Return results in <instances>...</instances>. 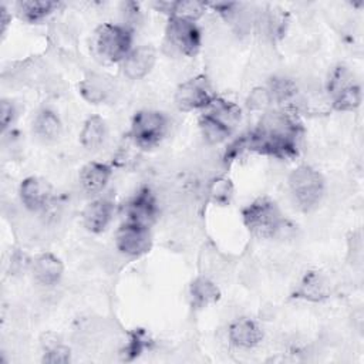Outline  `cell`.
I'll list each match as a JSON object with an SVG mask.
<instances>
[{"label":"cell","instance_id":"277c9868","mask_svg":"<svg viewBox=\"0 0 364 364\" xmlns=\"http://www.w3.org/2000/svg\"><path fill=\"white\" fill-rule=\"evenodd\" d=\"M132 48V30L125 24L105 23L94 33L95 54L107 63H121Z\"/></svg>","mask_w":364,"mask_h":364},{"label":"cell","instance_id":"5b68a950","mask_svg":"<svg viewBox=\"0 0 364 364\" xmlns=\"http://www.w3.org/2000/svg\"><path fill=\"white\" fill-rule=\"evenodd\" d=\"M168 128L169 121L164 112L141 109L132 117L128 138L138 149H151L165 138Z\"/></svg>","mask_w":364,"mask_h":364},{"label":"cell","instance_id":"d4e9b609","mask_svg":"<svg viewBox=\"0 0 364 364\" xmlns=\"http://www.w3.org/2000/svg\"><path fill=\"white\" fill-rule=\"evenodd\" d=\"M331 105L337 111H354L361 104V87L351 82L331 95Z\"/></svg>","mask_w":364,"mask_h":364},{"label":"cell","instance_id":"cb8c5ba5","mask_svg":"<svg viewBox=\"0 0 364 364\" xmlns=\"http://www.w3.org/2000/svg\"><path fill=\"white\" fill-rule=\"evenodd\" d=\"M199 129L203 139L212 145L223 142L232 134L228 127L206 112H203L199 118Z\"/></svg>","mask_w":364,"mask_h":364},{"label":"cell","instance_id":"4fadbf2b","mask_svg":"<svg viewBox=\"0 0 364 364\" xmlns=\"http://www.w3.org/2000/svg\"><path fill=\"white\" fill-rule=\"evenodd\" d=\"M228 338L235 347L249 350L256 347L262 341L263 331L255 320L240 317L229 324Z\"/></svg>","mask_w":364,"mask_h":364},{"label":"cell","instance_id":"f1b7e54d","mask_svg":"<svg viewBox=\"0 0 364 364\" xmlns=\"http://www.w3.org/2000/svg\"><path fill=\"white\" fill-rule=\"evenodd\" d=\"M272 104H273V100H272V95H270L267 87H256V88H253L249 92L247 98H246V105L252 111H262V112H264V111L270 109Z\"/></svg>","mask_w":364,"mask_h":364},{"label":"cell","instance_id":"484cf974","mask_svg":"<svg viewBox=\"0 0 364 364\" xmlns=\"http://www.w3.org/2000/svg\"><path fill=\"white\" fill-rule=\"evenodd\" d=\"M208 198L216 205H228L233 198V183L226 176L213 178L206 188Z\"/></svg>","mask_w":364,"mask_h":364},{"label":"cell","instance_id":"1f68e13d","mask_svg":"<svg viewBox=\"0 0 364 364\" xmlns=\"http://www.w3.org/2000/svg\"><path fill=\"white\" fill-rule=\"evenodd\" d=\"M0 11H1V18H0V23H1V34H4L6 30H7V27H9V23L11 21V16L9 14V11H7V9H6L4 6H1Z\"/></svg>","mask_w":364,"mask_h":364},{"label":"cell","instance_id":"8fae6325","mask_svg":"<svg viewBox=\"0 0 364 364\" xmlns=\"http://www.w3.org/2000/svg\"><path fill=\"white\" fill-rule=\"evenodd\" d=\"M156 200L154 193L148 188H142L127 205V219L134 223H139L151 228L156 218Z\"/></svg>","mask_w":364,"mask_h":364},{"label":"cell","instance_id":"7c38bea8","mask_svg":"<svg viewBox=\"0 0 364 364\" xmlns=\"http://www.w3.org/2000/svg\"><path fill=\"white\" fill-rule=\"evenodd\" d=\"M31 273L38 284L51 287L60 283L64 273V264L60 257L46 252L34 257L31 262Z\"/></svg>","mask_w":364,"mask_h":364},{"label":"cell","instance_id":"9c48e42d","mask_svg":"<svg viewBox=\"0 0 364 364\" xmlns=\"http://www.w3.org/2000/svg\"><path fill=\"white\" fill-rule=\"evenodd\" d=\"M18 196L26 209L31 212L44 210L53 200V186L38 176H28L18 186Z\"/></svg>","mask_w":364,"mask_h":364},{"label":"cell","instance_id":"8992f818","mask_svg":"<svg viewBox=\"0 0 364 364\" xmlns=\"http://www.w3.org/2000/svg\"><path fill=\"white\" fill-rule=\"evenodd\" d=\"M165 41L166 46H169L173 51L186 57H193L200 48L202 36L195 21L168 17L165 27Z\"/></svg>","mask_w":364,"mask_h":364},{"label":"cell","instance_id":"603a6c76","mask_svg":"<svg viewBox=\"0 0 364 364\" xmlns=\"http://www.w3.org/2000/svg\"><path fill=\"white\" fill-rule=\"evenodd\" d=\"M109 91V82L98 74H88L80 82V94L90 104H100L105 101Z\"/></svg>","mask_w":364,"mask_h":364},{"label":"cell","instance_id":"7402d4cb","mask_svg":"<svg viewBox=\"0 0 364 364\" xmlns=\"http://www.w3.org/2000/svg\"><path fill=\"white\" fill-rule=\"evenodd\" d=\"M57 1L51 0H23L16 3L17 14L28 23H38L58 9Z\"/></svg>","mask_w":364,"mask_h":364},{"label":"cell","instance_id":"ac0fdd59","mask_svg":"<svg viewBox=\"0 0 364 364\" xmlns=\"http://www.w3.org/2000/svg\"><path fill=\"white\" fill-rule=\"evenodd\" d=\"M220 299V290L206 276H198L192 280L189 284V300L192 307L195 309H203L213 303H216Z\"/></svg>","mask_w":364,"mask_h":364},{"label":"cell","instance_id":"4316f807","mask_svg":"<svg viewBox=\"0 0 364 364\" xmlns=\"http://www.w3.org/2000/svg\"><path fill=\"white\" fill-rule=\"evenodd\" d=\"M50 336H46L47 341H41L44 353H43V361L48 364H65L71 360V351L68 347H65L63 343L58 341V338L53 334V338H48Z\"/></svg>","mask_w":364,"mask_h":364},{"label":"cell","instance_id":"9a60e30c","mask_svg":"<svg viewBox=\"0 0 364 364\" xmlns=\"http://www.w3.org/2000/svg\"><path fill=\"white\" fill-rule=\"evenodd\" d=\"M330 293H331V289L327 279L320 272L310 270L301 277L300 283L293 291V297L306 300V301L318 303L328 299Z\"/></svg>","mask_w":364,"mask_h":364},{"label":"cell","instance_id":"7a4b0ae2","mask_svg":"<svg viewBox=\"0 0 364 364\" xmlns=\"http://www.w3.org/2000/svg\"><path fill=\"white\" fill-rule=\"evenodd\" d=\"M242 219L246 229L259 239L274 237L286 225V219L274 200L262 196L242 209Z\"/></svg>","mask_w":364,"mask_h":364},{"label":"cell","instance_id":"2e32d148","mask_svg":"<svg viewBox=\"0 0 364 364\" xmlns=\"http://www.w3.org/2000/svg\"><path fill=\"white\" fill-rule=\"evenodd\" d=\"M112 176V168L107 164L91 161L80 171V183L88 193H100L104 191Z\"/></svg>","mask_w":364,"mask_h":364},{"label":"cell","instance_id":"5bb4252c","mask_svg":"<svg viewBox=\"0 0 364 364\" xmlns=\"http://www.w3.org/2000/svg\"><path fill=\"white\" fill-rule=\"evenodd\" d=\"M114 216V203L108 198L91 200L82 212V223L91 233H101L111 223Z\"/></svg>","mask_w":364,"mask_h":364},{"label":"cell","instance_id":"6da1fadb","mask_svg":"<svg viewBox=\"0 0 364 364\" xmlns=\"http://www.w3.org/2000/svg\"><path fill=\"white\" fill-rule=\"evenodd\" d=\"M301 127L293 114L284 109H267L257 127L246 136V148L276 158H291L297 154Z\"/></svg>","mask_w":364,"mask_h":364},{"label":"cell","instance_id":"83f0119b","mask_svg":"<svg viewBox=\"0 0 364 364\" xmlns=\"http://www.w3.org/2000/svg\"><path fill=\"white\" fill-rule=\"evenodd\" d=\"M267 90L273 102H286L291 100L297 92L296 84L284 77H273L267 85Z\"/></svg>","mask_w":364,"mask_h":364},{"label":"cell","instance_id":"52a82bcc","mask_svg":"<svg viewBox=\"0 0 364 364\" xmlns=\"http://www.w3.org/2000/svg\"><path fill=\"white\" fill-rule=\"evenodd\" d=\"M216 98L206 75H195L178 85L175 91V105L181 111L205 109Z\"/></svg>","mask_w":364,"mask_h":364},{"label":"cell","instance_id":"f546056e","mask_svg":"<svg viewBox=\"0 0 364 364\" xmlns=\"http://www.w3.org/2000/svg\"><path fill=\"white\" fill-rule=\"evenodd\" d=\"M146 341L148 340H146V334H145L144 330L138 328V330L132 331L125 348L122 350L124 360L129 361V360H134L135 357H138L144 351V348L146 346Z\"/></svg>","mask_w":364,"mask_h":364},{"label":"cell","instance_id":"4dcf8cb0","mask_svg":"<svg viewBox=\"0 0 364 364\" xmlns=\"http://www.w3.org/2000/svg\"><path fill=\"white\" fill-rule=\"evenodd\" d=\"M16 118V107L10 100H1L0 104V125L6 131Z\"/></svg>","mask_w":364,"mask_h":364},{"label":"cell","instance_id":"ba28073f","mask_svg":"<svg viewBox=\"0 0 364 364\" xmlns=\"http://www.w3.org/2000/svg\"><path fill=\"white\" fill-rule=\"evenodd\" d=\"M152 236L148 226L125 220L115 233V247L128 257H139L149 252Z\"/></svg>","mask_w":364,"mask_h":364},{"label":"cell","instance_id":"44dd1931","mask_svg":"<svg viewBox=\"0 0 364 364\" xmlns=\"http://www.w3.org/2000/svg\"><path fill=\"white\" fill-rule=\"evenodd\" d=\"M206 114L216 118L219 122H222L225 127H228L230 131L236 128V125L240 122L242 118V109L235 102H230L228 100L216 97L208 108H205Z\"/></svg>","mask_w":364,"mask_h":364},{"label":"cell","instance_id":"3957f363","mask_svg":"<svg viewBox=\"0 0 364 364\" xmlns=\"http://www.w3.org/2000/svg\"><path fill=\"white\" fill-rule=\"evenodd\" d=\"M293 202L304 212L314 209L324 195V178L310 165H299L287 178Z\"/></svg>","mask_w":364,"mask_h":364},{"label":"cell","instance_id":"d6986e66","mask_svg":"<svg viewBox=\"0 0 364 364\" xmlns=\"http://www.w3.org/2000/svg\"><path fill=\"white\" fill-rule=\"evenodd\" d=\"M33 132L44 142H53L58 139L63 132V124L60 117L50 108L40 109L33 119Z\"/></svg>","mask_w":364,"mask_h":364},{"label":"cell","instance_id":"ffe728a7","mask_svg":"<svg viewBox=\"0 0 364 364\" xmlns=\"http://www.w3.org/2000/svg\"><path fill=\"white\" fill-rule=\"evenodd\" d=\"M107 138V125L100 115L88 117L80 132V144L87 151H97Z\"/></svg>","mask_w":364,"mask_h":364},{"label":"cell","instance_id":"e0dca14e","mask_svg":"<svg viewBox=\"0 0 364 364\" xmlns=\"http://www.w3.org/2000/svg\"><path fill=\"white\" fill-rule=\"evenodd\" d=\"M156 10L166 13L168 17L195 21L199 20L206 11L208 4L196 0H178V1H159L154 4Z\"/></svg>","mask_w":364,"mask_h":364},{"label":"cell","instance_id":"30bf717a","mask_svg":"<svg viewBox=\"0 0 364 364\" xmlns=\"http://www.w3.org/2000/svg\"><path fill=\"white\" fill-rule=\"evenodd\" d=\"M156 63L155 48L151 46H139L132 48L121 61L122 73L129 80H141L146 77Z\"/></svg>","mask_w":364,"mask_h":364}]
</instances>
